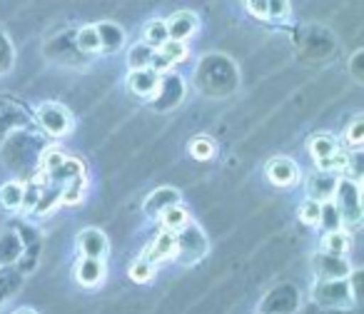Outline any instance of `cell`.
Instances as JSON below:
<instances>
[{"label": "cell", "mask_w": 364, "mask_h": 314, "mask_svg": "<svg viewBox=\"0 0 364 314\" xmlns=\"http://www.w3.org/2000/svg\"><path fill=\"white\" fill-rule=\"evenodd\" d=\"M245 8L250 11V16L264 21L267 18V0H245Z\"/></svg>", "instance_id": "1f68e13d"}, {"label": "cell", "mask_w": 364, "mask_h": 314, "mask_svg": "<svg viewBox=\"0 0 364 314\" xmlns=\"http://www.w3.org/2000/svg\"><path fill=\"white\" fill-rule=\"evenodd\" d=\"M97 28V38H100V50L102 53H117L125 45V33L115 23H100Z\"/></svg>", "instance_id": "5bb4252c"}, {"label": "cell", "mask_w": 364, "mask_h": 314, "mask_svg": "<svg viewBox=\"0 0 364 314\" xmlns=\"http://www.w3.org/2000/svg\"><path fill=\"white\" fill-rule=\"evenodd\" d=\"M317 227H322L324 232H332V229H342V220H339V212H337V207H334L332 200L322 202V212H319V224H317Z\"/></svg>", "instance_id": "603a6c76"}, {"label": "cell", "mask_w": 364, "mask_h": 314, "mask_svg": "<svg viewBox=\"0 0 364 314\" xmlns=\"http://www.w3.org/2000/svg\"><path fill=\"white\" fill-rule=\"evenodd\" d=\"M177 202H182L180 190H175V188H157V190H152V193L147 195L142 210H145L147 217H160L162 210L170 207V205H177Z\"/></svg>", "instance_id": "7c38bea8"}, {"label": "cell", "mask_w": 364, "mask_h": 314, "mask_svg": "<svg viewBox=\"0 0 364 314\" xmlns=\"http://www.w3.org/2000/svg\"><path fill=\"white\" fill-rule=\"evenodd\" d=\"M208 249L210 247L205 232L195 222H190L185 229L175 232V254H172V259L177 264H182V267H193L208 254Z\"/></svg>", "instance_id": "7a4b0ae2"}, {"label": "cell", "mask_w": 364, "mask_h": 314, "mask_svg": "<svg viewBox=\"0 0 364 314\" xmlns=\"http://www.w3.org/2000/svg\"><path fill=\"white\" fill-rule=\"evenodd\" d=\"M160 72L152 67H140V70H130L127 85L137 97H155L157 87H160Z\"/></svg>", "instance_id": "9c48e42d"}, {"label": "cell", "mask_w": 364, "mask_h": 314, "mask_svg": "<svg viewBox=\"0 0 364 314\" xmlns=\"http://www.w3.org/2000/svg\"><path fill=\"white\" fill-rule=\"evenodd\" d=\"M165 26H167V36H170L172 40L188 43L190 38L195 36V31H198L200 21L193 11H177L175 16L165 23Z\"/></svg>", "instance_id": "30bf717a"}, {"label": "cell", "mask_w": 364, "mask_h": 314, "mask_svg": "<svg viewBox=\"0 0 364 314\" xmlns=\"http://www.w3.org/2000/svg\"><path fill=\"white\" fill-rule=\"evenodd\" d=\"M160 220H162V229H167V232H180V229L188 227L193 220H190V212L185 207H182V202L177 205H170V207H165L160 212Z\"/></svg>", "instance_id": "9a60e30c"}, {"label": "cell", "mask_w": 364, "mask_h": 314, "mask_svg": "<svg viewBox=\"0 0 364 314\" xmlns=\"http://www.w3.org/2000/svg\"><path fill=\"white\" fill-rule=\"evenodd\" d=\"M319 212H322V202H317V200H312V197H307L299 205V220H302L307 227H317Z\"/></svg>", "instance_id": "484cf974"}, {"label": "cell", "mask_w": 364, "mask_h": 314, "mask_svg": "<svg viewBox=\"0 0 364 314\" xmlns=\"http://www.w3.org/2000/svg\"><path fill=\"white\" fill-rule=\"evenodd\" d=\"M152 55H155V48L147 45L145 40L137 43V45H132L130 50H127V67H130V70H140V67H150Z\"/></svg>", "instance_id": "d6986e66"}, {"label": "cell", "mask_w": 364, "mask_h": 314, "mask_svg": "<svg viewBox=\"0 0 364 314\" xmlns=\"http://www.w3.org/2000/svg\"><path fill=\"white\" fill-rule=\"evenodd\" d=\"M16 314H38L36 309H31V307H23V309H18Z\"/></svg>", "instance_id": "836d02e7"}, {"label": "cell", "mask_w": 364, "mask_h": 314, "mask_svg": "<svg viewBox=\"0 0 364 314\" xmlns=\"http://www.w3.org/2000/svg\"><path fill=\"white\" fill-rule=\"evenodd\" d=\"M155 272H157V264H152L147 257H137L135 262L130 264V269H127V277L135 284H147V282H152Z\"/></svg>", "instance_id": "44dd1931"}, {"label": "cell", "mask_w": 364, "mask_h": 314, "mask_svg": "<svg viewBox=\"0 0 364 314\" xmlns=\"http://www.w3.org/2000/svg\"><path fill=\"white\" fill-rule=\"evenodd\" d=\"M337 150H339V145L332 135H314L312 140H309V155L314 157V163H317V160H327V157H332Z\"/></svg>", "instance_id": "ffe728a7"}, {"label": "cell", "mask_w": 364, "mask_h": 314, "mask_svg": "<svg viewBox=\"0 0 364 314\" xmlns=\"http://www.w3.org/2000/svg\"><path fill=\"white\" fill-rule=\"evenodd\" d=\"M41 185H26V190H23V202H21V210L23 212H33L38 205V197H41Z\"/></svg>", "instance_id": "f546056e"}, {"label": "cell", "mask_w": 364, "mask_h": 314, "mask_svg": "<svg viewBox=\"0 0 364 314\" xmlns=\"http://www.w3.org/2000/svg\"><path fill=\"white\" fill-rule=\"evenodd\" d=\"M337 180H339V175L327 173V170H317V173L309 175V180H307V197L317 200V202L332 200L334 188H337Z\"/></svg>", "instance_id": "8fae6325"}, {"label": "cell", "mask_w": 364, "mask_h": 314, "mask_svg": "<svg viewBox=\"0 0 364 314\" xmlns=\"http://www.w3.org/2000/svg\"><path fill=\"white\" fill-rule=\"evenodd\" d=\"M63 160H65V152H60L58 147H48V150L43 152V157H41V170H43V173H50V170L58 168Z\"/></svg>", "instance_id": "f1b7e54d"}, {"label": "cell", "mask_w": 364, "mask_h": 314, "mask_svg": "<svg viewBox=\"0 0 364 314\" xmlns=\"http://www.w3.org/2000/svg\"><path fill=\"white\" fill-rule=\"evenodd\" d=\"M349 249H352V232H347V229H332V232H324L322 252L342 254V257H347Z\"/></svg>", "instance_id": "2e32d148"}, {"label": "cell", "mask_w": 364, "mask_h": 314, "mask_svg": "<svg viewBox=\"0 0 364 314\" xmlns=\"http://www.w3.org/2000/svg\"><path fill=\"white\" fill-rule=\"evenodd\" d=\"M344 140L352 150H359L362 147V140H364V117H354V122L349 125V130L344 132Z\"/></svg>", "instance_id": "83f0119b"}, {"label": "cell", "mask_w": 364, "mask_h": 314, "mask_svg": "<svg viewBox=\"0 0 364 314\" xmlns=\"http://www.w3.org/2000/svg\"><path fill=\"white\" fill-rule=\"evenodd\" d=\"M267 180L274 185V188H292L299 180V168L294 160L289 157H272L267 163V170H264Z\"/></svg>", "instance_id": "ba28073f"}, {"label": "cell", "mask_w": 364, "mask_h": 314, "mask_svg": "<svg viewBox=\"0 0 364 314\" xmlns=\"http://www.w3.org/2000/svg\"><path fill=\"white\" fill-rule=\"evenodd\" d=\"M142 38H145V43L147 45H152V48H160L162 43L167 40V26H165V21H152V23H147L145 26V33H142Z\"/></svg>", "instance_id": "d4e9b609"}, {"label": "cell", "mask_w": 364, "mask_h": 314, "mask_svg": "<svg viewBox=\"0 0 364 314\" xmlns=\"http://www.w3.org/2000/svg\"><path fill=\"white\" fill-rule=\"evenodd\" d=\"M75 244H77V252L80 257H97V259H107L110 254V239L102 229L97 227H85L77 232L75 237Z\"/></svg>", "instance_id": "8992f818"}, {"label": "cell", "mask_w": 364, "mask_h": 314, "mask_svg": "<svg viewBox=\"0 0 364 314\" xmlns=\"http://www.w3.org/2000/svg\"><path fill=\"white\" fill-rule=\"evenodd\" d=\"M312 302L319 307H354L357 299H354L352 289H349L347 277L344 279H317L312 287Z\"/></svg>", "instance_id": "3957f363"}, {"label": "cell", "mask_w": 364, "mask_h": 314, "mask_svg": "<svg viewBox=\"0 0 364 314\" xmlns=\"http://www.w3.org/2000/svg\"><path fill=\"white\" fill-rule=\"evenodd\" d=\"M332 202L339 212V220H342V229L347 232H354V229L362 227L364 220V200H362V188H359V180L352 178H339L337 188H334Z\"/></svg>", "instance_id": "6da1fadb"}, {"label": "cell", "mask_w": 364, "mask_h": 314, "mask_svg": "<svg viewBox=\"0 0 364 314\" xmlns=\"http://www.w3.org/2000/svg\"><path fill=\"white\" fill-rule=\"evenodd\" d=\"M362 60H364V50H357L352 55V63H349V72L357 82L364 80V67H362Z\"/></svg>", "instance_id": "d6a6232c"}, {"label": "cell", "mask_w": 364, "mask_h": 314, "mask_svg": "<svg viewBox=\"0 0 364 314\" xmlns=\"http://www.w3.org/2000/svg\"><path fill=\"white\" fill-rule=\"evenodd\" d=\"M23 190L26 185L23 183H6L0 188V207L8 210V212H18L23 202Z\"/></svg>", "instance_id": "e0dca14e"}, {"label": "cell", "mask_w": 364, "mask_h": 314, "mask_svg": "<svg viewBox=\"0 0 364 314\" xmlns=\"http://www.w3.org/2000/svg\"><path fill=\"white\" fill-rule=\"evenodd\" d=\"M352 262L349 257H342V254H329L319 249L312 257V272L314 279H344L352 272Z\"/></svg>", "instance_id": "5b68a950"}, {"label": "cell", "mask_w": 364, "mask_h": 314, "mask_svg": "<svg viewBox=\"0 0 364 314\" xmlns=\"http://www.w3.org/2000/svg\"><path fill=\"white\" fill-rule=\"evenodd\" d=\"M289 16V0H267V18L284 21Z\"/></svg>", "instance_id": "4dcf8cb0"}, {"label": "cell", "mask_w": 364, "mask_h": 314, "mask_svg": "<svg viewBox=\"0 0 364 314\" xmlns=\"http://www.w3.org/2000/svg\"><path fill=\"white\" fill-rule=\"evenodd\" d=\"M77 48L82 53H100V38L95 26H85L77 31Z\"/></svg>", "instance_id": "cb8c5ba5"}, {"label": "cell", "mask_w": 364, "mask_h": 314, "mask_svg": "<svg viewBox=\"0 0 364 314\" xmlns=\"http://www.w3.org/2000/svg\"><path fill=\"white\" fill-rule=\"evenodd\" d=\"M85 173L75 175L73 180H68L60 188V205H77L82 197H85Z\"/></svg>", "instance_id": "ac0fdd59"}, {"label": "cell", "mask_w": 364, "mask_h": 314, "mask_svg": "<svg viewBox=\"0 0 364 314\" xmlns=\"http://www.w3.org/2000/svg\"><path fill=\"white\" fill-rule=\"evenodd\" d=\"M190 155H193L195 160H200V163H203V160H210V157L215 155V142L205 135L195 137V140L190 142Z\"/></svg>", "instance_id": "4316f807"}, {"label": "cell", "mask_w": 364, "mask_h": 314, "mask_svg": "<svg viewBox=\"0 0 364 314\" xmlns=\"http://www.w3.org/2000/svg\"><path fill=\"white\" fill-rule=\"evenodd\" d=\"M155 50L160 53L170 65H177V63H182L185 58H188V45H185L182 40H172V38H167V40L162 43L160 48H155Z\"/></svg>", "instance_id": "7402d4cb"}, {"label": "cell", "mask_w": 364, "mask_h": 314, "mask_svg": "<svg viewBox=\"0 0 364 314\" xmlns=\"http://www.w3.org/2000/svg\"><path fill=\"white\" fill-rule=\"evenodd\" d=\"M38 125L50 137H65L73 130V115L60 102H46L38 107Z\"/></svg>", "instance_id": "277c9868"}, {"label": "cell", "mask_w": 364, "mask_h": 314, "mask_svg": "<svg viewBox=\"0 0 364 314\" xmlns=\"http://www.w3.org/2000/svg\"><path fill=\"white\" fill-rule=\"evenodd\" d=\"M107 274V267H105V259H97V257H80L73 269V277L80 287L85 289H95L102 284Z\"/></svg>", "instance_id": "52a82bcc"}, {"label": "cell", "mask_w": 364, "mask_h": 314, "mask_svg": "<svg viewBox=\"0 0 364 314\" xmlns=\"http://www.w3.org/2000/svg\"><path fill=\"white\" fill-rule=\"evenodd\" d=\"M172 254H175V234L162 229V232L152 239L150 247L142 252V257H147L152 264H162V262H170Z\"/></svg>", "instance_id": "4fadbf2b"}]
</instances>
